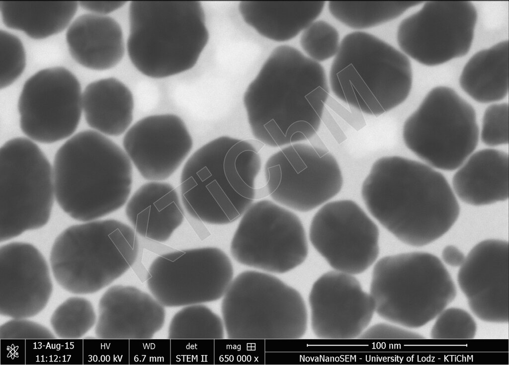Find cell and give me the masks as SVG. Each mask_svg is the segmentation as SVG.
Here are the masks:
<instances>
[{
    "instance_id": "cell-1",
    "label": "cell",
    "mask_w": 509,
    "mask_h": 365,
    "mask_svg": "<svg viewBox=\"0 0 509 365\" xmlns=\"http://www.w3.org/2000/svg\"><path fill=\"white\" fill-rule=\"evenodd\" d=\"M329 95L320 64L292 46L276 47L244 94L254 139L278 148L310 140L320 128Z\"/></svg>"
},
{
    "instance_id": "cell-2",
    "label": "cell",
    "mask_w": 509,
    "mask_h": 365,
    "mask_svg": "<svg viewBox=\"0 0 509 365\" xmlns=\"http://www.w3.org/2000/svg\"><path fill=\"white\" fill-rule=\"evenodd\" d=\"M361 195L367 210L402 242L422 247L446 234L460 214L457 198L444 175L399 155L377 159Z\"/></svg>"
},
{
    "instance_id": "cell-3",
    "label": "cell",
    "mask_w": 509,
    "mask_h": 365,
    "mask_svg": "<svg viewBox=\"0 0 509 365\" xmlns=\"http://www.w3.org/2000/svg\"><path fill=\"white\" fill-rule=\"evenodd\" d=\"M254 139L227 136L205 144L187 160L180 175L183 205L193 218L224 225L241 217L257 198L256 178L264 146Z\"/></svg>"
},
{
    "instance_id": "cell-4",
    "label": "cell",
    "mask_w": 509,
    "mask_h": 365,
    "mask_svg": "<svg viewBox=\"0 0 509 365\" xmlns=\"http://www.w3.org/2000/svg\"><path fill=\"white\" fill-rule=\"evenodd\" d=\"M55 196L72 219L93 220L123 206L133 183L132 164L124 150L94 130L70 137L53 165Z\"/></svg>"
},
{
    "instance_id": "cell-5",
    "label": "cell",
    "mask_w": 509,
    "mask_h": 365,
    "mask_svg": "<svg viewBox=\"0 0 509 365\" xmlns=\"http://www.w3.org/2000/svg\"><path fill=\"white\" fill-rule=\"evenodd\" d=\"M129 22V58L139 72L152 78L191 69L209 41L199 1H132Z\"/></svg>"
},
{
    "instance_id": "cell-6",
    "label": "cell",
    "mask_w": 509,
    "mask_h": 365,
    "mask_svg": "<svg viewBox=\"0 0 509 365\" xmlns=\"http://www.w3.org/2000/svg\"><path fill=\"white\" fill-rule=\"evenodd\" d=\"M329 83L335 97L366 115L378 116L409 96L413 72L409 58L364 32L347 34L332 63Z\"/></svg>"
},
{
    "instance_id": "cell-7",
    "label": "cell",
    "mask_w": 509,
    "mask_h": 365,
    "mask_svg": "<svg viewBox=\"0 0 509 365\" xmlns=\"http://www.w3.org/2000/svg\"><path fill=\"white\" fill-rule=\"evenodd\" d=\"M135 231L116 219L72 225L56 238L50 253L57 284L76 294L96 292L126 272L137 260Z\"/></svg>"
},
{
    "instance_id": "cell-8",
    "label": "cell",
    "mask_w": 509,
    "mask_h": 365,
    "mask_svg": "<svg viewBox=\"0 0 509 365\" xmlns=\"http://www.w3.org/2000/svg\"><path fill=\"white\" fill-rule=\"evenodd\" d=\"M370 294L375 312L406 328L432 321L455 299L454 281L442 262L425 252L387 256L375 264Z\"/></svg>"
},
{
    "instance_id": "cell-9",
    "label": "cell",
    "mask_w": 509,
    "mask_h": 365,
    "mask_svg": "<svg viewBox=\"0 0 509 365\" xmlns=\"http://www.w3.org/2000/svg\"><path fill=\"white\" fill-rule=\"evenodd\" d=\"M221 312L231 339H298L307 331L301 294L276 277L259 271H245L233 279Z\"/></svg>"
},
{
    "instance_id": "cell-10",
    "label": "cell",
    "mask_w": 509,
    "mask_h": 365,
    "mask_svg": "<svg viewBox=\"0 0 509 365\" xmlns=\"http://www.w3.org/2000/svg\"><path fill=\"white\" fill-rule=\"evenodd\" d=\"M479 128L473 107L452 88H432L406 119V146L423 162L444 171L456 170L476 148Z\"/></svg>"
},
{
    "instance_id": "cell-11",
    "label": "cell",
    "mask_w": 509,
    "mask_h": 365,
    "mask_svg": "<svg viewBox=\"0 0 509 365\" xmlns=\"http://www.w3.org/2000/svg\"><path fill=\"white\" fill-rule=\"evenodd\" d=\"M53 166L40 148L16 137L0 148V241L39 229L48 222L54 203Z\"/></svg>"
},
{
    "instance_id": "cell-12",
    "label": "cell",
    "mask_w": 509,
    "mask_h": 365,
    "mask_svg": "<svg viewBox=\"0 0 509 365\" xmlns=\"http://www.w3.org/2000/svg\"><path fill=\"white\" fill-rule=\"evenodd\" d=\"M230 252L242 265L283 274L305 261L308 245L299 217L271 201L262 200L253 203L242 216Z\"/></svg>"
},
{
    "instance_id": "cell-13",
    "label": "cell",
    "mask_w": 509,
    "mask_h": 365,
    "mask_svg": "<svg viewBox=\"0 0 509 365\" xmlns=\"http://www.w3.org/2000/svg\"><path fill=\"white\" fill-rule=\"evenodd\" d=\"M265 188L271 199L293 210L307 212L340 191L342 172L328 149L304 142L278 148L264 164Z\"/></svg>"
},
{
    "instance_id": "cell-14",
    "label": "cell",
    "mask_w": 509,
    "mask_h": 365,
    "mask_svg": "<svg viewBox=\"0 0 509 365\" xmlns=\"http://www.w3.org/2000/svg\"><path fill=\"white\" fill-rule=\"evenodd\" d=\"M234 276L229 257L207 247L162 254L150 265L147 284L165 307L202 304L223 297Z\"/></svg>"
},
{
    "instance_id": "cell-15",
    "label": "cell",
    "mask_w": 509,
    "mask_h": 365,
    "mask_svg": "<svg viewBox=\"0 0 509 365\" xmlns=\"http://www.w3.org/2000/svg\"><path fill=\"white\" fill-rule=\"evenodd\" d=\"M477 17L469 1H428L400 22L397 43L405 55L419 63L440 65L469 52Z\"/></svg>"
},
{
    "instance_id": "cell-16",
    "label": "cell",
    "mask_w": 509,
    "mask_h": 365,
    "mask_svg": "<svg viewBox=\"0 0 509 365\" xmlns=\"http://www.w3.org/2000/svg\"><path fill=\"white\" fill-rule=\"evenodd\" d=\"M82 92L78 79L64 67L37 72L25 81L18 98L21 130L42 144L71 137L83 112Z\"/></svg>"
},
{
    "instance_id": "cell-17",
    "label": "cell",
    "mask_w": 509,
    "mask_h": 365,
    "mask_svg": "<svg viewBox=\"0 0 509 365\" xmlns=\"http://www.w3.org/2000/svg\"><path fill=\"white\" fill-rule=\"evenodd\" d=\"M309 238L317 251L336 271L361 274L376 260L379 229L355 202H329L313 217Z\"/></svg>"
},
{
    "instance_id": "cell-18",
    "label": "cell",
    "mask_w": 509,
    "mask_h": 365,
    "mask_svg": "<svg viewBox=\"0 0 509 365\" xmlns=\"http://www.w3.org/2000/svg\"><path fill=\"white\" fill-rule=\"evenodd\" d=\"M309 302L312 331L320 339L358 338L375 312L372 297L359 282L352 275L336 270L315 281Z\"/></svg>"
},
{
    "instance_id": "cell-19",
    "label": "cell",
    "mask_w": 509,
    "mask_h": 365,
    "mask_svg": "<svg viewBox=\"0 0 509 365\" xmlns=\"http://www.w3.org/2000/svg\"><path fill=\"white\" fill-rule=\"evenodd\" d=\"M509 243L488 239L469 252L457 274L471 311L481 320L509 322Z\"/></svg>"
},
{
    "instance_id": "cell-20",
    "label": "cell",
    "mask_w": 509,
    "mask_h": 365,
    "mask_svg": "<svg viewBox=\"0 0 509 365\" xmlns=\"http://www.w3.org/2000/svg\"><path fill=\"white\" fill-rule=\"evenodd\" d=\"M123 146L144 179L161 181L180 167L191 151L193 141L180 117L157 114L144 117L129 128Z\"/></svg>"
},
{
    "instance_id": "cell-21",
    "label": "cell",
    "mask_w": 509,
    "mask_h": 365,
    "mask_svg": "<svg viewBox=\"0 0 509 365\" xmlns=\"http://www.w3.org/2000/svg\"><path fill=\"white\" fill-rule=\"evenodd\" d=\"M48 264L34 245L12 242L0 248V314L27 318L40 313L52 294Z\"/></svg>"
},
{
    "instance_id": "cell-22",
    "label": "cell",
    "mask_w": 509,
    "mask_h": 365,
    "mask_svg": "<svg viewBox=\"0 0 509 365\" xmlns=\"http://www.w3.org/2000/svg\"><path fill=\"white\" fill-rule=\"evenodd\" d=\"M95 325L101 339H149L163 328L165 306L152 294L131 286L110 287L100 297Z\"/></svg>"
},
{
    "instance_id": "cell-23",
    "label": "cell",
    "mask_w": 509,
    "mask_h": 365,
    "mask_svg": "<svg viewBox=\"0 0 509 365\" xmlns=\"http://www.w3.org/2000/svg\"><path fill=\"white\" fill-rule=\"evenodd\" d=\"M66 40L72 58L93 70L113 68L127 51L122 27L109 15L89 12L79 15L68 27Z\"/></svg>"
},
{
    "instance_id": "cell-24",
    "label": "cell",
    "mask_w": 509,
    "mask_h": 365,
    "mask_svg": "<svg viewBox=\"0 0 509 365\" xmlns=\"http://www.w3.org/2000/svg\"><path fill=\"white\" fill-rule=\"evenodd\" d=\"M509 154L495 148L473 152L456 169L452 189L462 202L484 206L508 200Z\"/></svg>"
},
{
    "instance_id": "cell-25",
    "label": "cell",
    "mask_w": 509,
    "mask_h": 365,
    "mask_svg": "<svg viewBox=\"0 0 509 365\" xmlns=\"http://www.w3.org/2000/svg\"><path fill=\"white\" fill-rule=\"evenodd\" d=\"M125 214L136 233L159 242L168 240L184 218L176 190L161 181L141 186L128 200Z\"/></svg>"
},
{
    "instance_id": "cell-26",
    "label": "cell",
    "mask_w": 509,
    "mask_h": 365,
    "mask_svg": "<svg viewBox=\"0 0 509 365\" xmlns=\"http://www.w3.org/2000/svg\"><path fill=\"white\" fill-rule=\"evenodd\" d=\"M324 1H241L244 21L261 36L283 42L295 38L322 12Z\"/></svg>"
},
{
    "instance_id": "cell-27",
    "label": "cell",
    "mask_w": 509,
    "mask_h": 365,
    "mask_svg": "<svg viewBox=\"0 0 509 365\" xmlns=\"http://www.w3.org/2000/svg\"><path fill=\"white\" fill-rule=\"evenodd\" d=\"M134 108L131 91L114 77L94 80L82 92V111L86 123L104 135L119 136L128 130Z\"/></svg>"
},
{
    "instance_id": "cell-28",
    "label": "cell",
    "mask_w": 509,
    "mask_h": 365,
    "mask_svg": "<svg viewBox=\"0 0 509 365\" xmlns=\"http://www.w3.org/2000/svg\"><path fill=\"white\" fill-rule=\"evenodd\" d=\"M459 83L477 102L494 103L504 99L509 92V41L474 54L465 65Z\"/></svg>"
},
{
    "instance_id": "cell-29",
    "label": "cell",
    "mask_w": 509,
    "mask_h": 365,
    "mask_svg": "<svg viewBox=\"0 0 509 365\" xmlns=\"http://www.w3.org/2000/svg\"><path fill=\"white\" fill-rule=\"evenodd\" d=\"M76 1H0L4 24L41 39L68 28L78 7Z\"/></svg>"
},
{
    "instance_id": "cell-30",
    "label": "cell",
    "mask_w": 509,
    "mask_h": 365,
    "mask_svg": "<svg viewBox=\"0 0 509 365\" xmlns=\"http://www.w3.org/2000/svg\"><path fill=\"white\" fill-rule=\"evenodd\" d=\"M409 1H330L328 8L337 20L352 29L374 27L392 21L422 3Z\"/></svg>"
},
{
    "instance_id": "cell-31",
    "label": "cell",
    "mask_w": 509,
    "mask_h": 365,
    "mask_svg": "<svg viewBox=\"0 0 509 365\" xmlns=\"http://www.w3.org/2000/svg\"><path fill=\"white\" fill-rule=\"evenodd\" d=\"M223 319L202 304L185 306L172 317L168 338L171 339H221L225 337Z\"/></svg>"
},
{
    "instance_id": "cell-32",
    "label": "cell",
    "mask_w": 509,
    "mask_h": 365,
    "mask_svg": "<svg viewBox=\"0 0 509 365\" xmlns=\"http://www.w3.org/2000/svg\"><path fill=\"white\" fill-rule=\"evenodd\" d=\"M96 320L93 306L88 299L72 296L56 308L50 323L57 337L76 339L82 338L95 326Z\"/></svg>"
},
{
    "instance_id": "cell-33",
    "label": "cell",
    "mask_w": 509,
    "mask_h": 365,
    "mask_svg": "<svg viewBox=\"0 0 509 365\" xmlns=\"http://www.w3.org/2000/svg\"><path fill=\"white\" fill-rule=\"evenodd\" d=\"M337 29L324 20L314 21L302 32L300 44L308 57L318 63L335 56L340 46Z\"/></svg>"
},
{
    "instance_id": "cell-34",
    "label": "cell",
    "mask_w": 509,
    "mask_h": 365,
    "mask_svg": "<svg viewBox=\"0 0 509 365\" xmlns=\"http://www.w3.org/2000/svg\"><path fill=\"white\" fill-rule=\"evenodd\" d=\"M430 337L435 339H471L477 332V324L466 310L456 307L443 310L436 317Z\"/></svg>"
},
{
    "instance_id": "cell-35",
    "label": "cell",
    "mask_w": 509,
    "mask_h": 365,
    "mask_svg": "<svg viewBox=\"0 0 509 365\" xmlns=\"http://www.w3.org/2000/svg\"><path fill=\"white\" fill-rule=\"evenodd\" d=\"M26 54L20 39L5 30H0V88L11 85L23 72Z\"/></svg>"
},
{
    "instance_id": "cell-36",
    "label": "cell",
    "mask_w": 509,
    "mask_h": 365,
    "mask_svg": "<svg viewBox=\"0 0 509 365\" xmlns=\"http://www.w3.org/2000/svg\"><path fill=\"white\" fill-rule=\"evenodd\" d=\"M479 138L487 146L495 147L509 143V105L494 103L485 109Z\"/></svg>"
},
{
    "instance_id": "cell-37",
    "label": "cell",
    "mask_w": 509,
    "mask_h": 365,
    "mask_svg": "<svg viewBox=\"0 0 509 365\" xmlns=\"http://www.w3.org/2000/svg\"><path fill=\"white\" fill-rule=\"evenodd\" d=\"M56 337L46 326L27 318H12L0 326L1 339H53Z\"/></svg>"
},
{
    "instance_id": "cell-38",
    "label": "cell",
    "mask_w": 509,
    "mask_h": 365,
    "mask_svg": "<svg viewBox=\"0 0 509 365\" xmlns=\"http://www.w3.org/2000/svg\"><path fill=\"white\" fill-rule=\"evenodd\" d=\"M364 339H421L424 337L414 331L388 323H380L365 329L358 337Z\"/></svg>"
},
{
    "instance_id": "cell-39",
    "label": "cell",
    "mask_w": 509,
    "mask_h": 365,
    "mask_svg": "<svg viewBox=\"0 0 509 365\" xmlns=\"http://www.w3.org/2000/svg\"><path fill=\"white\" fill-rule=\"evenodd\" d=\"M126 2L124 1H80L79 4L89 13L108 15L122 7Z\"/></svg>"
},
{
    "instance_id": "cell-40",
    "label": "cell",
    "mask_w": 509,
    "mask_h": 365,
    "mask_svg": "<svg viewBox=\"0 0 509 365\" xmlns=\"http://www.w3.org/2000/svg\"><path fill=\"white\" fill-rule=\"evenodd\" d=\"M443 262L452 267H460L464 262L466 256L463 252L453 245L445 246L441 252Z\"/></svg>"
}]
</instances>
